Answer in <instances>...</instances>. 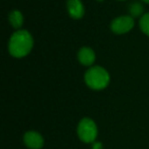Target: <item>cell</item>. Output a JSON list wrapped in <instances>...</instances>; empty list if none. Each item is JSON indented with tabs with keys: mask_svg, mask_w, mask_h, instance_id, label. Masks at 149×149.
I'll return each mask as SVG.
<instances>
[{
	"mask_svg": "<svg viewBox=\"0 0 149 149\" xmlns=\"http://www.w3.org/2000/svg\"><path fill=\"white\" fill-rule=\"evenodd\" d=\"M33 44V37L31 34L26 30H19L10 37L8 44L9 53L13 57H24L31 52Z\"/></svg>",
	"mask_w": 149,
	"mask_h": 149,
	"instance_id": "1",
	"label": "cell"
},
{
	"mask_svg": "<svg viewBox=\"0 0 149 149\" xmlns=\"http://www.w3.org/2000/svg\"><path fill=\"white\" fill-rule=\"evenodd\" d=\"M109 74L101 66H92L86 72L85 82L93 90H102L109 83Z\"/></svg>",
	"mask_w": 149,
	"mask_h": 149,
	"instance_id": "2",
	"label": "cell"
},
{
	"mask_svg": "<svg viewBox=\"0 0 149 149\" xmlns=\"http://www.w3.org/2000/svg\"><path fill=\"white\" fill-rule=\"evenodd\" d=\"M78 136L85 143H94L97 137V126L91 118H85L78 125Z\"/></svg>",
	"mask_w": 149,
	"mask_h": 149,
	"instance_id": "3",
	"label": "cell"
},
{
	"mask_svg": "<svg viewBox=\"0 0 149 149\" xmlns=\"http://www.w3.org/2000/svg\"><path fill=\"white\" fill-rule=\"evenodd\" d=\"M111 31L116 34H126L134 27V19L131 15H122L111 22Z\"/></svg>",
	"mask_w": 149,
	"mask_h": 149,
	"instance_id": "4",
	"label": "cell"
},
{
	"mask_svg": "<svg viewBox=\"0 0 149 149\" xmlns=\"http://www.w3.org/2000/svg\"><path fill=\"white\" fill-rule=\"evenodd\" d=\"M24 143L30 149H40L44 145V139L38 132L29 131L24 135Z\"/></svg>",
	"mask_w": 149,
	"mask_h": 149,
	"instance_id": "5",
	"label": "cell"
},
{
	"mask_svg": "<svg viewBox=\"0 0 149 149\" xmlns=\"http://www.w3.org/2000/svg\"><path fill=\"white\" fill-rule=\"evenodd\" d=\"M66 7L72 19H81L84 15V5L81 0H68Z\"/></svg>",
	"mask_w": 149,
	"mask_h": 149,
	"instance_id": "6",
	"label": "cell"
},
{
	"mask_svg": "<svg viewBox=\"0 0 149 149\" xmlns=\"http://www.w3.org/2000/svg\"><path fill=\"white\" fill-rule=\"evenodd\" d=\"M78 58L83 65L90 66L95 61V52L90 47H82L78 53Z\"/></svg>",
	"mask_w": 149,
	"mask_h": 149,
	"instance_id": "7",
	"label": "cell"
},
{
	"mask_svg": "<svg viewBox=\"0 0 149 149\" xmlns=\"http://www.w3.org/2000/svg\"><path fill=\"white\" fill-rule=\"evenodd\" d=\"M8 19H9L10 25L13 26V28H15V29H19V28L23 26L24 17H23V13H22L21 11H19V10L11 11L8 15Z\"/></svg>",
	"mask_w": 149,
	"mask_h": 149,
	"instance_id": "8",
	"label": "cell"
},
{
	"mask_svg": "<svg viewBox=\"0 0 149 149\" xmlns=\"http://www.w3.org/2000/svg\"><path fill=\"white\" fill-rule=\"evenodd\" d=\"M143 11H144V7L139 2H133L132 4H130V6H129V13H130V15L133 19H134V17H142Z\"/></svg>",
	"mask_w": 149,
	"mask_h": 149,
	"instance_id": "9",
	"label": "cell"
},
{
	"mask_svg": "<svg viewBox=\"0 0 149 149\" xmlns=\"http://www.w3.org/2000/svg\"><path fill=\"white\" fill-rule=\"evenodd\" d=\"M140 28L144 34L149 36V13L143 15L140 19Z\"/></svg>",
	"mask_w": 149,
	"mask_h": 149,
	"instance_id": "10",
	"label": "cell"
},
{
	"mask_svg": "<svg viewBox=\"0 0 149 149\" xmlns=\"http://www.w3.org/2000/svg\"><path fill=\"white\" fill-rule=\"evenodd\" d=\"M92 149H102V144L100 142H94Z\"/></svg>",
	"mask_w": 149,
	"mask_h": 149,
	"instance_id": "11",
	"label": "cell"
},
{
	"mask_svg": "<svg viewBox=\"0 0 149 149\" xmlns=\"http://www.w3.org/2000/svg\"><path fill=\"white\" fill-rule=\"evenodd\" d=\"M142 1H144V2H146V3H149V0H142Z\"/></svg>",
	"mask_w": 149,
	"mask_h": 149,
	"instance_id": "12",
	"label": "cell"
},
{
	"mask_svg": "<svg viewBox=\"0 0 149 149\" xmlns=\"http://www.w3.org/2000/svg\"><path fill=\"white\" fill-rule=\"evenodd\" d=\"M98 1H103V0H98Z\"/></svg>",
	"mask_w": 149,
	"mask_h": 149,
	"instance_id": "13",
	"label": "cell"
}]
</instances>
